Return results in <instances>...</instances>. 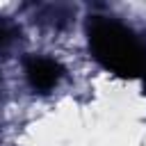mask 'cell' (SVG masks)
Returning <instances> with one entry per match:
<instances>
[{
	"mask_svg": "<svg viewBox=\"0 0 146 146\" xmlns=\"http://www.w3.org/2000/svg\"><path fill=\"white\" fill-rule=\"evenodd\" d=\"M89 46L103 66L128 78H146V46L116 21L94 16L89 21Z\"/></svg>",
	"mask_w": 146,
	"mask_h": 146,
	"instance_id": "obj_1",
	"label": "cell"
},
{
	"mask_svg": "<svg viewBox=\"0 0 146 146\" xmlns=\"http://www.w3.org/2000/svg\"><path fill=\"white\" fill-rule=\"evenodd\" d=\"M16 36H18V27H16L11 21L0 18V50H5Z\"/></svg>",
	"mask_w": 146,
	"mask_h": 146,
	"instance_id": "obj_3",
	"label": "cell"
},
{
	"mask_svg": "<svg viewBox=\"0 0 146 146\" xmlns=\"http://www.w3.org/2000/svg\"><path fill=\"white\" fill-rule=\"evenodd\" d=\"M25 75L34 91H50L64 75V68L48 57H30L25 62Z\"/></svg>",
	"mask_w": 146,
	"mask_h": 146,
	"instance_id": "obj_2",
	"label": "cell"
}]
</instances>
